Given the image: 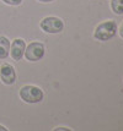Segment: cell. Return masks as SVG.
Masks as SVG:
<instances>
[{"mask_svg": "<svg viewBox=\"0 0 123 131\" xmlns=\"http://www.w3.org/2000/svg\"><path fill=\"white\" fill-rule=\"evenodd\" d=\"M0 80L4 85L11 86L15 83L16 81V72H15V69L12 65L10 64H3L0 66Z\"/></svg>", "mask_w": 123, "mask_h": 131, "instance_id": "obj_5", "label": "cell"}, {"mask_svg": "<svg viewBox=\"0 0 123 131\" xmlns=\"http://www.w3.org/2000/svg\"><path fill=\"white\" fill-rule=\"evenodd\" d=\"M40 27L42 31H44L46 33H60L64 29V23L63 21L55 16H47L44 17L40 23Z\"/></svg>", "mask_w": 123, "mask_h": 131, "instance_id": "obj_3", "label": "cell"}, {"mask_svg": "<svg viewBox=\"0 0 123 131\" xmlns=\"http://www.w3.org/2000/svg\"><path fill=\"white\" fill-rule=\"evenodd\" d=\"M118 32H119V36L123 38V22H122V25L119 26V29H118Z\"/></svg>", "mask_w": 123, "mask_h": 131, "instance_id": "obj_10", "label": "cell"}, {"mask_svg": "<svg viewBox=\"0 0 123 131\" xmlns=\"http://www.w3.org/2000/svg\"><path fill=\"white\" fill-rule=\"evenodd\" d=\"M41 3H51V1H54V0H38Z\"/></svg>", "mask_w": 123, "mask_h": 131, "instance_id": "obj_13", "label": "cell"}, {"mask_svg": "<svg viewBox=\"0 0 123 131\" xmlns=\"http://www.w3.org/2000/svg\"><path fill=\"white\" fill-rule=\"evenodd\" d=\"M116 33H117V23L110 20V21H105V22L100 23L95 28L94 38L97 40L106 42V40L113 38L116 36Z\"/></svg>", "mask_w": 123, "mask_h": 131, "instance_id": "obj_1", "label": "cell"}, {"mask_svg": "<svg viewBox=\"0 0 123 131\" xmlns=\"http://www.w3.org/2000/svg\"><path fill=\"white\" fill-rule=\"evenodd\" d=\"M111 9L115 14L122 15L123 14V0H111Z\"/></svg>", "mask_w": 123, "mask_h": 131, "instance_id": "obj_8", "label": "cell"}, {"mask_svg": "<svg viewBox=\"0 0 123 131\" xmlns=\"http://www.w3.org/2000/svg\"><path fill=\"white\" fill-rule=\"evenodd\" d=\"M5 4H7V5H11V6H17L20 5L21 3H22V0H3Z\"/></svg>", "mask_w": 123, "mask_h": 131, "instance_id": "obj_9", "label": "cell"}, {"mask_svg": "<svg viewBox=\"0 0 123 131\" xmlns=\"http://www.w3.org/2000/svg\"><path fill=\"white\" fill-rule=\"evenodd\" d=\"M44 46L40 42H32L25 48L24 55L29 61H38L44 57Z\"/></svg>", "mask_w": 123, "mask_h": 131, "instance_id": "obj_4", "label": "cell"}, {"mask_svg": "<svg viewBox=\"0 0 123 131\" xmlns=\"http://www.w3.org/2000/svg\"><path fill=\"white\" fill-rule=\"evenodd\" d=\"M25 48H26L25 40L21 39V38H16V39L12 40V43L10 44V53L9 54L15 61H18L24 57Z\"/></svg>", "mask_w": 123, "mask_h": 131, "instance_id": "obj_6", "label": "cell"}, {"mask_svg": "<svg viewBox=\"0 0 123 131\" xmlns=\"http://www.w3.org/2000/svg\"><path fill=\"white\" fill-rule=\"evenodd\" d=\"M43 97H44L43 92L37 86L26 85V86H22L21 90H20V98L25 103H30V104L40 103V102H42Z\"/></svg>", "mask_w": 123, "mask_h": 131, "instance_id": "obj_2", "label": "cell"}, {"mask_svg": "<svg viewBox=\"0 0 123 131\" xmlns=\"http://www.w3.org/2000/svg\"><path fill=\"white\" fill-rule=\"evenodd\" d=\"M54 130H55V131H59V130H69V129H68V127H55Z\"/></svg>", "mask_w": 123, "mask_h": 131, "instance_id": "obj_11", "label": "cell"}, {"mask_svg": "<svg viewBox=\"0 0 123 131\" xmlns=\"http://www.w3.org/2000/svg\"><path fill=\"white\" fill-rule=\"evenodd\" d=\"M10 53V40L4 36H0V60H4L9 57Z\"/></svg>", "mask_w": 123, "mask_h": 131, "instance_id": "obj_7", "label": "cell"}, {"mask_svg": "<svg viewBox=\"0 0 123 131\" xmlns=\"http://www.w3.org/2000/svg\"><path fill=\"white\" fill-rule=\"evenodd\" d=\"M7 129H6L5 126H3V125H0V131H6Z\"/></svg>", "mask_w": 123, "mask_h": 131, "instance_id": "obj_12", "label": "cell"}]
</instances>
